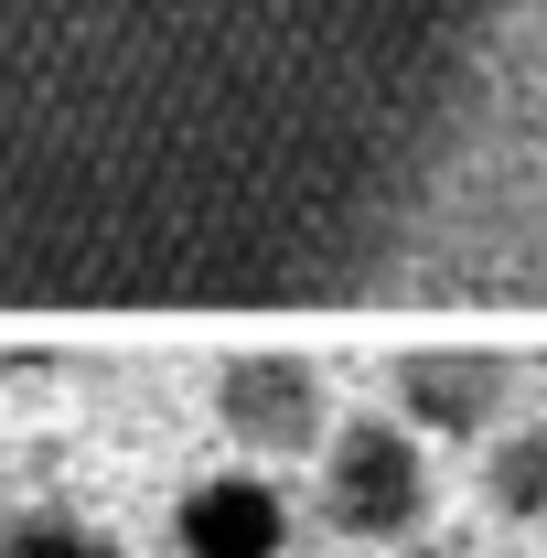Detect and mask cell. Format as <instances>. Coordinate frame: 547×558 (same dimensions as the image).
Listing matches in <instances>:
<instances>
[{"mask_svg": "<svg viewBox=\"0 0 547 558\" xmlns=\"http://www.w3.org/2000/svg\"><path fill=\"white\" fill-rule=\"evenodd\" d=\"M0 290L547 312V0H0Z\"/></svg>", "mask_w": 547, "mask_h": 558, "instance_id": "1", "label": "cell"}, {"mask_svg": "<svg viewBox=\"0 0 547 558\" xmlns=\"http://www.w3.org/2000/svg\"><path fill=\"white\" fill-rule=\"evenodd\" d=\"M418 515H429V451L398 418L323 429V526L333 537H409Z\"/></svg>", "mask_w": 547, "mask_h": 558, "instance_id": "2", "label": "cell"}, {"mask_svg": "<svg viewBox=\"0 0 547 558\" xmlns=\"http://www.w3.org/2000/svg\"><path fill=\"white\" fill-rule=\"evenodd\" d=\"M215 418H226V440H247V451H312V440L333 429V387H323L312 354H226Z\"/></svg>", "mask_w": 547, "mask_h": 558, "instance_id": "3", "label": "cell"}, {"mask_svg": "<svg viewBox=\"0 0 547 558\" xmlns=\"http://www.w3.org/2000/svg\"><path fill=\"white\" fill-rule=\"evenodd\" d=\"M515 398V365L483 344H418L398 354V418L429 429V440H483Z\"/></svg>", "mask_w": 547, "mask_h": 558, "instance_id": "4", "label": "cell"}, {"mask_svg": "<svg viewBox=\"0 0 547 558\" xmlns=\"http://www.w3.org/2000/svg\"><path fill=\"white\" fill-rule=\"evenodd\" d=\"M172 526H183V558H279L290 548V505L258 473H205Z\"/></svg>", "mask_w": 547, "mask_h": 558, "instance_id": "5", "label": "cell"}, {"mask_svg": "<svg viewBox=\"0 0 547 558\" xmlns=\"http://www.w3.org/2000/svg\"><path fill=\"white\" fill-rule=\"evenodd\" d=\"M483 494H494V515H515V526H547V418H526V429H505V440H494V462H483Z\"/></svg>", "mask_w": 547, "mask_h": 558, "instance_id": "6", "label": "cell"}, {"mask_svg": "<svg viewBox=\"0 0 547 558\" xmlns=\"http://www.w3.org/2000/svg\"><path fill=\"white\" fill-rule=\"evenodd\" d=\"M0 558H119V537L86 526V515H65V505H33V515H11Z\"/></svg>", "mask_w": 547, "mask_h": 558, "instance_id": "7", "label": "cell"}, {"mask_svg": "<svg viewBox=\"0 0 547 558\" xmlns=\"http://www.w3.org/2000/svg\"><path fill=\"white\" fill-rule=\"evenodd\" d=\"M398 558H462V548H398Z\"/></svg>", "mask_w": 547, "mask_h": 558, "instance_id": "8", "label": "cell"}]
</instances>
